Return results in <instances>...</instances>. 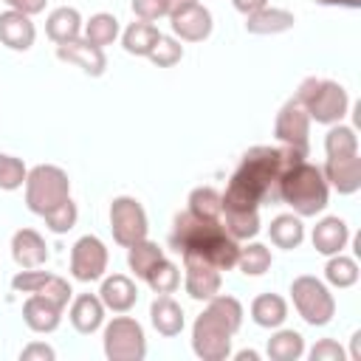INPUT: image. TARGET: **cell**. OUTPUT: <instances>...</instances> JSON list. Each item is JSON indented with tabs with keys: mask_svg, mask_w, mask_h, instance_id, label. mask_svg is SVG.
I'll return each mask as SVG.
<instances>
[{
	"mask_svg": "<svg viewBox=\"0 0 361 361\" xmlns=\"http://www.w3.org/2000/svg\"><path fill=\"white\" fill-rule=\"evenodd\" d=\"M158 37H161V31L155 28V23L135 20V23H130V25L124 28L121 45H124V51L133 54V56H149V51H152V45L158 42Z\"/></svg>",
	"mask_w": 361,
	"mask_h": 361,
	"instance_id": "26",
	"label": "cell"
},
{
	"mask_svg": "<svg viewBox=\"0 0 361 361\" xmlns=\"http://www.w3.org/2000/svg\"><path fill=\"white\" fill-rule=\"evenodd\" d=\"M42 220H45V226H48L54 234H65V231H71V228L76 226L79 209H76V203L68 197L65 203H59L56 209H51L48 214H42Z\"/></svg>",
	"mask_w": 361,
	"mask_h": 361,
	"instance_id": "40",
	"label": "cell"
},
{
	"mask_svg": "<svg viewBox=\"0 0 361 361\" xmlns=\"http://www.w3.org/2000/svg\"><path fill=\"white\" fill-rule=\"evenodd\" d=\"M99 299L107 310L113 313H127L133 310V305L138 302V285L127 276V274H113V276H104L102 279V288H99Z\"/></svg>",
	"mask_w": 361,
	"mask_h": 361,
	"instance_id": "16",
	"label": "cell"
},
{
	"mask_svg": "<svg viewBox=\"0 0 361 361\" xmlns=\"http://www.w3.org/2000/svg\"><path fill=\"white\" fill-rule=\"evenodd\" d=\"M169 23H172V31H175V37L180 42H203L212 34V28H214L212 11L206 6H200V3H195V6L172 14Z\"/></svg>",
	"mask_w": 361,
	"mask_h": 361,
	"instance_id": "13",
	"label": "cell"
},
{
	"mask_svg": "<svg viewBox=\"0 0 361 361\" xmlns=\"http://www.w3.org/2000/svg\"><path fill=\"white\" fill-rule=\"evenodd\" d=\"M130 6H133V14L138 20H147V23L166 17V0H133Z\"/></svg>",
	"mask_w": 361,
	"mask_h": 361,
	"instance_id": "43",
	"label": "cell"
},
{
	"mask_svg": "<svg viewBox=\"0 0 361 361\" xmlns=\"http://www.w3.org/2000/svg\"><path fill=\"white\" fill-rule=\"evenodd\" d=\"M56 56L62 59V62H71V65H76L82 73H87V76H102L104 73V68H107V56H104V48H99V45H90L87 39H73V42H62V45H56Z\"/></svg>",
	"mask_w": 361,
	"mask_h": 361,
	"instance_id": "14",
	"label": "cell"
},
{
	"mask_svg": "<svg viewBox=\"0 0 361 361\" xmlns=\"http://www.w3.org/2000/svg\"><path fill=\"white\" fill-rule=\"evenodd\" d=\"M102 347L110 361H144L147 358L144 327L133 316H113L104 324Z\"/></svg>",
	"mask_w": 361,
	"mask_h": 361,
	"instance_id": "7",
	"label": "cell"
},
{
	"mask_svg": "<svg viewBox=\"0 0 361 361\" xmlns=\"http://www.w3.org/2000/svg\"><path fill=\"white\" fill-rule=\"evenodd\" d=\"M0 155H3V152H0Z\"/></svg>",
	"mask_w": 361,
	"mask_h": 361,
	"instance_id": "51",
	"label": "cell"
},
{
	"mask_svg": "<svg viewBox=\"0 0 361 361\" xmlns=\"http://www.w3.org/2000/svg\"><path fill=\"white\" fill-rule=\"evenodd\" d=\"M268 234H271V243L276 248H299L302 240H305V226H302V217L299 214H276L268 226Z\"/></svg>",
	"mask_w": 361,
	"mask_h": 361,
	"instance_id": "27",
	"label": "cell"
},
{
	"mask_svg": "<svg viewBox=\"0 0 361 361\" xmlns=\"http://www.w3.org/2000/svg\"><path fill=\"white\" fill-rule=\"evenodd\" d=\"M319 6H338V3H347V6H358V0H313Z\"/></svg>",
	"mask_w": 361,
	"mask_h": 361,
	"instance_id": "50",
	"label": "cell"
},
{
	"mask_svg": "<svg viewBox=\"0 0 361 361\" xmlns=\"http://www.w3.org/2000/svg\"><path fill=\"white\" fill-rule=\"evenodd\" d=\"M71 197V178L62 166L54 164H37L34 169H28L25 178V206L34 214H48L51 209H56L59 203H65Z\"/></svg>",
	"mask_w": 361,
	"mask_h": 361,
	"instance_id": "5",
	"label": "cell"
},
{
	"mask_svg": "<svg viewBox=\"0 0 361 361\" xmlns=\"http://www.w3.org/2000/svg\"><path fill=\"white\" fill-rule=\"evenodd\" d=\"M34 39H37V28H34V23H31L28 14L14 11V8H8V11L0 14V42L6 48H11V51H28L34 45Z\"/></svg>",
	"mask_w": 361,
	"mask_h": 361,
	"instance_id": "17",
	"label": "cell"
},
{
	"mask_svg": "<svg viewBox=\"0 0 361 361\" xmlns=\"http://www.w3.org/2000/svg\"><path fill=\"white\" fill-rule=\"evenodd\" d=\"M279 200L293 209L299 217H316L327 209L330 200V186L322 175V166L310 161H296L285 169L279 178Z\"/></svg>",
	"mask_w": 361,
	"mask_h": 361,
	"instance_id": "3",
	"label": "cell"
},
{
	"mask_svg": "<svg viewBox=\"0 0 361 361\" xmlns=\"http://www.w3.org/2000/svg\"><path fill=\"white\" fill-rule=\"evenodd\" d=\"M186 203H189L186 209L192 214L206 217V220H220V214H223V195L214 186H197V189H192Z\"/></svg>",
	"mask_w": 361,
	"mask_h": 361,
	"instance_id": "31",
	"label": "cell"
},
{
	"mask_svg": "<svg viewBox=\"0 0 361 361\" xmlns=\"http://www.w3.org/2000/svg\"><path fill=\"white\" fill-rule=\"evenodd\" d=\"M361 271H358V262L353 257H344V254H333L324 265V279L333 285V288H353L358 282Z\"/></svg>",
	"mask_w": 361,
	"mask_h": 361,
	"instance_id": "35",
	"label": "cell"
},
{
	"mask_svg": "<svg viewBox=\"0 0 361 361\" xmlns=\"http://www.w3.org/2000/svg\"><path fill=\"white\" fill-rule=\"evenodd\" d=\"M11 257L20 268H39L48 262V245L39 231L34 228H20L11 237Z\"/></svg>",
	"mask_w": 361,
	"mask_h": 361,
	"instance_id": "19",
	"label": "cell"
},
{
	"mask_svg": "<svg viewBox=\"0 0 361 361\" xmlns=\"http://www.w3.org/2000/svg\"><path fill=\"white\" fill-rule=\"evenodd\" d=\"M169 245L186 257H203L212 265H217L220 271H228L237 265L240 257V243L234 237H228V231L223 228L220 220H206L192 214L189 209L180 212L172 223V234H169Z\"/></svg>",
	"mask_w": 361,
	"mask_h": 361,
	"instance_id": "2",
	"label": "cell"
},
{
	"mask_svg": "<svg viewBox=\"0 0 361 361\" xmlns=\"http://www.w3.org/2000/svg\"><path fill=\"white\" fill-rule=\"evenodd\" d=\"M104 305L99 299V293H79L73 302H71V310H68V319L73 324L76 333H96L102 324H104Z\"/></svg>",
	"mask_w": 361,
	"mask_h": 361,
	"instance_id": "20",
	"label": "cell"
},
{
	"mask_svg": "<svg viewBox=\"0 0 361 361\" xmlns=\"http://www.w3.org/2000/svg\"><path fill=\"white\" fill-rule=\"evenodd\" d=\"M350 240V228L341 217H322L316 226H313V234H310V243L319 254L324 257H333V254H341L344 245Z\"/></svg>",
	"mask_w": 361,
	"mask_h": 361,
	"instance_id": "21",
	"label": "cell"
},
{
	"mask_svg": "<svg viewBox=\"0 0 361 361\" xmlns=\"http://www.w3.org/2000/svg\"><path fill=\"white\" fill-rule=\"evenodd\" d=\"M231 336L228 327L203 310L192 324V350L203 361H226L231 355Z\"/></svg>",
	"mask_w": 361,
	"mask_h": 361,
	"instance_id": "9",
	"label": "cell"
},
{
	"mask_svg": "<svg viewBox=\"0 0 361 361\" xmlns=\"http://www.w3.org/2000/svg\"><path fill=\"white\" fill-rule=\"evenodd\" d=\"M220 282H223V276H220L217 265H212L203 257H192V254L183 257V285L192 299L209 302L214 293H220Z\"/></svg>",
	"mask_w": 361,
	"mask_h": 361,
	"instance_id": "12",
	"label": "cell"
},
{
	"mask_svg": "<svg viewBox=\"0 0 361 361\" xmlns=\"http://www.w3.org/2000/svg\"><path fill=\"white\" fill-rule=\"evenodd\" d=\"M25 178H28V166L23 164V158L3 152L0 155V189L14 192V189L25 186Z\"/></svg>",
	"mask_w": 361,
	"mask_h": 361,
	"instance_id": "38",
	"label": "cell"
},
{
	"mask_svg": "<svg viewBox=\"0 0 361 361\" xmlns=\"http://www.w3.org/2000/svg\"><path fill=\"white\" fill-rule=\"evenodd\" d=\"M82 14L73 6H59L45 17V34L51 42L62 45V42H73L82 37Z\"/></svg>",
	"mask_w": 361,
	"mask_h": 361,
	"instance_id": "24",
	"label": "cell"
},
{
	"mask_svg": "<svg viewBox=\"0 0 361 361\" xmlns=\"http://www.w3.org/2000/svg\"><path fill=\"white\" fill-rule=\"evenodd\" d=\"M48 276H51L48 271L23 268L20 274H14V279H11V288H14L17 293H37V290L45 285V279H48Z\"/></svg>",
	"mask_w": 361,
	"mask_h": 361,
	"instance_id": "42",
	"label": "cell"
},
{
	"mask_svg": "<svg viewBox=\"0 0 361 361\" xmlns=\"http://www.w3.org/2000/svg\"><path fill=\"white\" fill-rule=\"evenodd\" d=\"M144 282L152 288V293H175L178 285H180V271H178L175 262H169V259L164 257V259H158V262L149 268V274L144 276Z\"/></svg>",
	"mask_w": 361,
	"mask_h": 361,
	"instance_id": "37",
	"label": "cell"
},
{
	"mask_svg": "<svg viewBox=\"0 0 361 361\" xmlns=\"http://www.w3.org/2000/svg\"><path fill=\"white\" fill-rule=\"evenodd\" d=\"M110 231H113V240L124 248L144 240L147 231H149V220H147L144 206L130 195L113 197V203H110Z\"/></svg>",
	"mask_w": 361,
	"mask_h": 361,
	"instance_id": "8",
	"label": "cell"
},
{
	"mask_svg": "<svg viewBox=\"0 0 361 361\" xmlns=\"http://www.w3.org/2000/svg\"><path fill=\"white\" fill-rule=\"evenodd\" d=\"M220 223H223V228L228 231V237H234L237 243L254 240V237L259 234V212H257V209H248V212L226 209V212L220 214Z\"/></svg>",
	"mask_w": 361,
	"mask_h": 361,
	"instance_id": "28",
	"label": "cell"
},
{
	"mask_svg": "<svg viewBox=\"0 0 361 361\" xmlns=\"http://www.w3.org/2000/svg\"><path fill=\"white\" fill-rule=\"evenodd\" d=\"M54 358H56L54 347L42 344V341H31L28 347L20 350V361H54Z\"/></svg>",
	"mask_w": 361,
	"mask_h": 361,
	"instance_id": "45",
	"label": "cell"
},
{
	"mask_svg": "<svg viewBox=\"0 0 361 361\" xmlns=\"http://www.w3.org/2000/svg\"><path fill=\"white\" fill-rule=\"evenodd\" d=\"M293 99L305 104L310 121L327 124V127H330V124H338V121L347 116V110H350V96H347V90H344L338 82H333V79L307 76V79L299 85V90H296Z\"/></svg>",
	"mask_w": 361,
	"mask_h": 361,
	"instance_id": "4",
	"label": "cell"
},
{
	"mask_svg": "<svg viewBox=\"0 0 361 361\" xmlns=\"http://www.w3.org/2000/svg\"><path fill=\"white\" fill-rule=\"evenodd\" d=\"M62 310L65 307L54 305L51 299L39 296V293H28V299L23 305V322L34 333H54L62 322Z\"/></svg>",
	"mask_w": 361,
	"mask_h": 361,
	"instance_id": "18",
	"label": "cell"
},
{
	"mask_svg": "<svg viewBox=\"0 0 361 361\" xmlns=\"http://www.w3.org/2000/svg\"><path fill=\"white\" fill-rule=\"evenodd\" d=\"M147 59H149L152 65H158V68H172V65H178V62L183 59V45H180V39L161 34Z\"/></svg>",
	"mask_w": 361,
	"mask_h": 361,
	"instance_id": "39",
	"label": "cell"
},
{
	"mask_svg": "<svg viewBox=\"0 0 361 361\" xmlns=\"http://www.w3.org/2000/svg\"><path fill=\"white\" fill-rule=\"evenodd\" d=\"M195 3H197V0H166V17H172V14L183 11V8L195 6Z\"/></svg>",
	"mask_w": 361,
	"mask_h": 361,
	"instance_id": "48",
	"label": "cell"
},
{
	"mask_svg": "<svg viewBox=\"0 0 361 361\" xmlns=\"http://www.w3.org/2000/svg\"><path fill=\"white\" fill-rule=\"evenodd\" d=\"M206 313H212L223 327H228L231 333L240 330L243 324V305L234 299V296H226V293H214L209 302H206Z\"/></svg>",
	"mask_w": 361,
	"mask_h": 361,
	"instance_id": "33",
	"label": "cell"
},
{
	"mask_svg": "<svg viewBox=\"0 0 361 361\" xmlns=\"http://www.w3.org/2000/svg\"><path fill=\"white\" fill-rule=\"evenodd\" d=\"M107 245L96 234H85L71 248V276L79 282H96L107 271Z\"/></svg>",
	"mask_w": 361,
	"mask_h": 361,
	"instance_id": "11",
	"label": "cell"
},
{
	"mask_svg": "<svg viewBox=\"0 0 361 361\" xmlns=\"http://www.w3.org/2000/svg\"><path fill=\"white\" fill-rule=\"evenodd\" d=\"M149 322H152V327H155L161 336H166V338L180 336V330H183V324H186L183 307H180L169 293H158V296H155V302L149 305Z\"/></svg>",
	"mask_w": 361,
	"mask_h": 361,
	"instance_id": "22",
	"label": "cell"
},
{
	"mask_svg": "<svg viewBox=\"0 0 361 361\" xmlns=\"http://www.w3.org/2000/svg\"><path fill=\"white\" fill-rule=\"evenodd\" d=\"M310 361H344V350L333 338H322L310 350Z\"/></svg>",
	"mask_w": 361,
	"mask_h": 361,
	"instance_id": "44",
	"label": "cell"
},
{
	"mask_svg": "<svg viewBox=\"0 0 361 361\" xmlns=\"http://www.w3.org/2000/svg\"><path fill=\"white\" fill-rule=\"evenodd\" d=\"M158 259H164V251H161L158 243H149L147 237L138 240V243H133V245L127 248V265H130V271H133L138 279H144V276L149 274V268H152Z\"/></svg>",
	"mask_w": 361,
	"mask_h": 361,
	"instance_id": "32",
	"label": "cell"
},
{
	"mask_svg": "<svg viewBox=\"0 0 361 361\" xmlns=\"http://www.w3.org/2000/svg\"><path fill=\"white\" fill-rule=\"evenodd\" d=\"M271 262H274L271 248L262 243H248L245 248H240V257H237V268L245 276H262L271 268Z\"/></svg>",
	"mask_w": 361,
	"mask_h": 361,
	"instance_id": "36",
	"label": "cell"
},
{
	"mask_svg": "<svg viewBox=\"0 0 361 361\" xmlns=\"http://www.w3.org/2000/svg\"><path fill=\"white\" fill-rule=\"evenodd\" d=\"M274 135L282 147H290L299 155H307V149H310V116H307L302 102L288 99L279 107L276 121H274Z\"/></svg>",
	"mask_w": 361,
	"mask_h": 361,
	"instance_id": "10",
	"label": "cell"
},
{
	"mask_svg": "<svg viewBox=\"0 0 361 361\" xmlns=\"http://www.w3.org/2000/svg\"><path fill=\"white\" fill-rule=\"evenodd\" d=\"M37 293L45 296V299H51V302L59 305V307H68V302H71V296H73L68 279H62V276H56V274H51V276L45 279V285H42Z\"/></svg>",
	"mask_w": 361,
	"mask_h": 361,
	"instance_id": "41",
	"label": "cell"
},
{
	"mask_svg": "<svg viewBox=\"0 0 361 361\" xmlns=\"http://www.w3.org/2000/svg\"><path fill=\"white\" fill-rule=\"evenodd\" d=\"M322 175L327 186H333L338 195H355L361 189V155L327 158V164L322 166Z\"/></svg>",
	"mask_w": 361,
	"mask_h": 361,
	"instance_id": "15",
	"label": "cell"
},
{
	"mask_svg": "<svg viewBox=\"0 0 361 361\" xmlns=\"http://www.w3.org/2000/svg\"><path fill=\"white\" fill-rule=\"evenodd\" d=\"M290 299H293L296 313L310 327H324L336 316V299H333L330 288L316 276H307V274L296 276L290 282Z\"/></svg>",
	"mask_w": 361,
	"mask_h": 361,
	"instance_id": "6",
	"label": "cell"
},
{
	"mask_svg": "<svg viewBox=\"0 0 361 361\" xmlns=\"http://www.w3.org/2000/svg\"><path fill=\"white\" fill-rule=\"evenodd\" d=\"M307 155H299L290 147H251L243 158L240 166L234 169V175L228 178V186L223 195V212L234 209V212H248L279 200V178L285 175V169L296 161H302Z\"/></svg>",
	"mask_w": 361,
	"mask_h": 361,
	"instance_id": "1",
	"label": "cell"
},
{
	"mask_svg": "<svg viewBox=\"0 0 361 361\" xmlns=\"http://www.w3.org/2000/svg\"><path fill=\"white\" fill-rule=\"evenodd\" d=\"M324 152L327 158H344V155H358V135L347 124H330L324 135Z\"/></svg>",
	"mask_w": 361,
	"mask_h": 361,
	"instance_id": "30",
	"label": "cell"
},
{
	"mask_svg": "<svg viewBox=\"0 0 361 361\" xmlns=\"http://www.w3.org/2000/svg\"><path fill=\"white\" fill-rule=\"evenodd\" d=\"M271 361H299L305 355V338L296 330H276L265 347Z\"/></svg>",
	"mask_w": 361,
	"mask_h": 361,
	"instance_id": "29",
	"label": "cell"
},
{
	"mask_svg": "<svg viewBox=\"0 0 361 361\" xmlns=\"http://www.w3.org/2000/svg\"><path fill=\"white\" fill-rule=\"evenodd\" d=\"M251 319H254V324H259V327L276 330V327H282L285 319H288V302H285L279 293H259V296H254V302H251Z\"/></svg>",
	"mask_w": 361,
	"mask_h": 361,
	"instance_id": "25",
	"label": "cell"
},
{
	"mask_svg": "<svg viewBox=\"0 0 361 361\" xmlns=\"http://www.w3.org/2000/svg\"><path fill=\"white\" fill-rule=\"evenodd\" d=\"M82 34H85V39H87L90 45L104 48V45L116 42V37H118V20H116L113 14H107V11H99V14H93V17L85 23Z\"/></svg>",
	"mask_w": 361,
	"mask_h": 361,
	"instance_id": "34",
	"label": "cell"
},
{
	"mask_svg": "<svg viewBox=\"0 0 361 361\" xmlns=\"http://www.w3.org/2000/svg\"><path fill=\"white\" fill-rule=\"evenodd\" d=\"M8 8H14V11H23V14H28V17H34V14H39V11H45V3L48 0H3Z\"/></svg>",
	"mask_w": 361,
	"mask_h": 361,
	"instance_id": "46",
	"label": "cell"
},
{
	"mask_svg": "<svg viewBox=\"0 0 361 361\" xmlns=\"http://www.w3.org/2000/svg\"><path fill=\"white\" fill-rule=\"evenodd\" d=\"M293 23H296L293 11L265 6V8H259V11H254V14L245 17V31L248 34H257V37H274V34L290 31Z\"/></svg>",
	"mask_w": 361,
	"mask_h": 361,
	"instance_id": "23",
	"label": "cell"
},
{
	"mask_svg": "<svg viewBox=\"0 0 361 361\" xmlns=\"http://www.w3.org/2000/svg\"><path fill=\"white\" fill-rule=\"evenodd\" d=\"M231 6L240 11V14H254V11H259V8H265L268 6V0H231Z\"/></svg>",
	"mask_w": 361,
	"mask_h": 361,
	"instance_id": "47",
	"label": "cell"
},
{
	"mask_svg": "<svg viewBox=\"0 0 361 361\" xmlns=\"http://www.w3.org/2000/svg\"><path fill=\"white\" fill-rule=\"evenodd\" d=\"M234 358H237V361H257V358H259V353H254V350H240Z\"/></svg>",
	"mask_w": 361,
	"mask_h": 361,
	"instance_id": "49",
	"label": "cell"
}]
</instances>
